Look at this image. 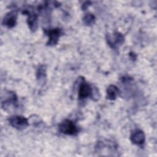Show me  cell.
<instances>
[{
    "instance_id": "2",
    "label": "cell",
    "mask_w": 157,
    "mask_h": 157,
    "mask_svg": "<svg viewBox=\"0 0 157 157\" xmlns=\"http://www.w3.org/2000/svg\"><path fill=\"white\" fill-rule=\"evenodd\" d=\"M9 121L13 128L20 130L26 128L28 125V120L22 116H13L10 117Z\"/></svg>"
},
{
    "instance_id": "9",
    "label": "cell",
    "mask_w": 157,
    "mask_h": 157,
    "mask_svg": "<svg viewBox=\"0 0 157 157\" xmlns=\"http://www.w3.org/2000/svg\"><path fill=\"white\" fill-rule=\"evenodd\" d=\"M94 19L95 18H94V17L93 15H92L91 13H88L84 17L83 21L86 25H90L94 23Z\"/></svg>"
},
{
    "instance_id": "4",
    "label": "cell",
    "mask_w": 157,
    "mask_h": 157,
    "mask_svg": "<svg viewBox=\"0 0 157 157\" xmlns=\"http://www.w3.org/2000/svg\"><path fill=\"white\" fill-rule=\"evenodd\" d=\"M131 141L136 145H142L145 142V135L140 130H136L132 132L131 136Z\"/></svg>"
},
{
    "instance_id": "7",
    "label": "cell",
    "mask_w": 157,
    "mask_h": 157,
    "mask_svg": "<svg viewBox=\"0 0 157 157\" xmlns=\"http://www.w3.org/2000/svg\"><path fill=\"white\" fill-rule=\"evenodd\" d=\"M118 94V89L115 85H110L107 90V98L110 100L115 99Z\"/></svg>"
},
{
    "instance_id": "5",
    "label": "cell",
    "mask_w": 157,
    "mask_h": 157,
    "mask_svg": "<svg viewBox=\"0 0 157 157\" xmlns=\"http://www.w3.org/2000/svg\"><path fill=\"white\" fill-rule=\"evenodd\" d=\"M17 13L11 12L6 14L3 20V24L9 28H12L16 23Z\"/></svg>"
},
{
    "instance_id": "3",
    "label": "cell",
    "mask_w": 157,
    "mask_h": 157,
    "mask_svg": "<svg viewBox=\"0 0 157 157\" xmlns=\"http://www.w3.org/2000/svg\"><path fill=\"white\" fill-rule=\"evenodd\" d=\"M92 94V89L90 86L85 82H82L79 87L78 98L80 99L86 98Z\"/></svg>"
},
{
    "instance_id": "1",
    "label": "cell",
    "mask_w": 157,
    "mask_h": 157,
    "mask_svg": "<svg viewBox=\"0 0 157 157\" xmlns=\"http://www.w3.org/2000/svg\"><path fill=\"white\" fill-rule=\"evenodd\" d=\"M59 130L61 132L67 135H75L78 130L75 124L69 120H65L59 125Z\"/></svg>"
},
{
    "instance_id": "8",
    "label": "cell",
    "mask_w": 157,
    "mask_h": 157,
    "mask_svg": "<svg viewBox=\"0 0 157 157\" xmlns=\"http://www.w3.org/2000/svg\"><path fill=\"white\" fill-rule=\"evenodd\" d=\"M37 17L35 13H29L28 18V23L31 29H36L37 27Z\"/></svg>"
},
{
    "instance_id": "6",
    "label": "cell",
    "mask_w": 157,
    "mask_h": 157,
    "mask_svg": "<svg viewBox=\"0 0 157 157\" xmlns=\"http://www.w3.org/2000/svg\"><path fill=\"white\" fill-rule=\"evenodd\" d=\"M60 34H61V31H60V29L58 28L49 30L48 34L49 37L48 44L50 45H55L58 42Z\"/></svg>"
}]
</instances>
